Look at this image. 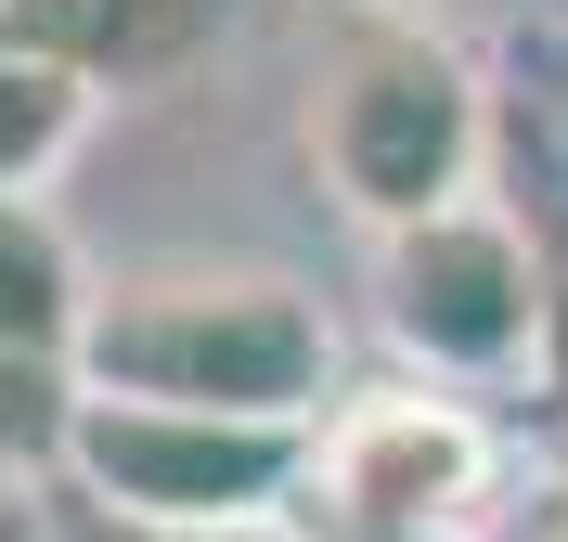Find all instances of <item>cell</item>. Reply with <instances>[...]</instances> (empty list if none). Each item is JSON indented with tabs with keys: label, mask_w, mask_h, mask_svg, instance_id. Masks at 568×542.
Returning a JSON list of instances; mask_svg holds the SVG:
<instances>
[{
	"label": "cell",
	"mask_w": 568,
	"mask_h": 542,
	"mask_svg": "<svg viewBox=\"0 0 568 542\" xmlns=\"http://www.w3.org/2000/svg\"><path fill=\"white\" fill-rule=\"evenodd\" d=\"M311 168L323 194L388 233L414 207H453L491 168V91L465 65V39L426 0H336L311 52Z\"/></svg>",
	"instance_id": "obj_1"
},
{
	"label": "cell",
	"mask_w": 568,
	"mask_h": 542,
	"mask_svg": "<svg viewBox=\"0 0 568 542\" xmlns=\"http://www.w3.org/2000/svg\"><path fill=\"white\" fill-rule=\"evenodd\" d=\"M65 375L78 388H116V400H207V413H297L311 427L336 400V324L284 272H130V285H91L78 297V336H65Z\"/></svg>",
	"instance_id": "obj_2"
},
{
	"label": "cell",
	"mask_w": 568,
	"mask_h": 542,
	"mask_svg": "<svg viewBox=\"0 0 568 542\" xmlns=\"http://www.w3.org/2000/svg\"><path fill=\"white\" fill-rule=\"evenodd\" d=\"M311 427L297 413H207V400H116L78 388L52 491L130 517V530H258L297 504Z\"/></svg>",
	"instance_id": "obj_3"
},
{
	"label": "cell",
	"mask_w": 568,
	"mask_h": 542,
	"mask_svg": "<svg viewBox=\"0 0 568 542\" xmlns=\"http://www.w3.org/2000/svg\"><path fill=\"white\" fill-rule=\"evenodd\" d=\"M375 324L400 336L414 375L504 388V375L556 361V272H542L530 219L491 207V181H478L453 207H414L375 233Z\"/></svg>",
	"instance_id": "obj_4"
},
{
	"label": "cell",
	"mask_w": 568,
	"mask_h": 542,
	"mask_svg": "<svg viewBox=\"0 0 568 542\" xmlns=\"http://www.w3.org/2000/svg\"><path fill=\"white\" fill-rule=\"evenodd\" d=\"M504 491V439L453 375H400V388H336L311 413V466L284 517H336V530H478Z\"/></svg>",
	"instance_id": "obj_5"
},
{
	"label": "cell",
	"mask_w": 568,
	"mask_h": 542,
	"mask_svg": "<svg viewBox=\"0 0 568 542\" xmlns=\"http://www.w3.org/2000/svg\"><path fill=\"white\" fill-rule=\"evenodd\" d=\"M0 27L39 39V52H65L104 91H142V78L207 65L220 39L246 27V0H0Z\"/></svg>",
	"instance_id": "obj_6"
},
{
	"label": "cell",
	"mask_w": 568,
	"mask_h": 542,
	"mask_svg": "<svg viewBox=\"0 0 568 542\" xmlns=\"http://www.w3.org/2000/svg\"><path fill=\"white\" fill-rule=\"evenodd\" d=\"M91 116H104V78H78L65 52H39V39L0 27V194H39L91 143Z\"/></svg>",
	"instance_id": "obj_7"
},
{
	"label": "cell",
	"mask_w": 568,
	"mask_h": 542,
	"mask_svg": "<svg viewBox=\"0 0 568 542\" xmlns=\"http://www.w3.org/2000/svg\"><path fill=\"white\" fill-rule=\"evenodd\" d=\"M78 258H65V233L39 219V194H0V349H39V361H65V336H78Z\"/></svg>",
	"instance_id": "obj_8"
},
{
	"label": "cell",
	"mask_w": 568,
	"mask_h": 542,
	"mask_svg": "<svg viewBox=\"0 0 568 542\" xmlns=\"http://www.w3.org/2000/svg\"><path fill=\"white\" fill-rule=\"evenodd\" d=\"M65 413H78V375L39 349H0V491H52L65 466Z\"/></svg>",
	"instance_id": "obj_9"
},
{
	"label": "cell",
	"mask_w": 568,
	"mask_h": 542,
	"mask_svg": "<svg viewBox=\"0 0 568 542\" xmlns=\"http://www.w3.org/2000/svg\"><path fill=\"white\" fill-rule=\"evenodd\" d=\"M39 542H297L284 517H258V530H130V517L78 504V491H39Z\"/></svg>",
	"instance_id": "obj_10"
},
{
	"label": "cell",
	"mask_w": 568,
	"mask_h": 542,
	"mask_svg": "<svg viewBox=\"0 0 568 542\" xmlns=\"http://www.w3.org/2000/svg\"><path fill=\"white\" fill-rule=\"evenodd\" d=\"M297 542H491V517L478 530H336V517H284Z\"/></svg>",
	"instance_id": "obj_11"
},
{
	"label": "cell",
	"mask_w": 568,
	"mask_h": 542,
	"mask_svg": "<svg viewBox=\"0 0 568 542\" xmlns=\"http://www.w3.org/2000/svg\"><path fill=\"white\" fill-rule=\"evenodd\" d=\"M491 542H568V478H556V491H530L517 517H491Z\"/></svg>",
	"instance_id": "obj_12"
},
{
	"label": "cell",
	"mask_w": 568,
	"mask_h": 542,
	"mask_svg": "<svg viewBox=\"0 0 568 542\" xmlns=\"http://www.w3.org/2000/svg\"><path fill=\"white\" fill-rule=\"evenodd\" d=\"M0 542H39V491H0Z\"/></svg>",
	"instance_id": "obj_13"
}]
</instances>
